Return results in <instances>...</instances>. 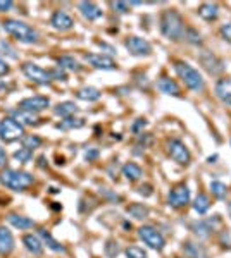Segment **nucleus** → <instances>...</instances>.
<instances>
[{"label":"nucleus","instance_id":"f257e3e1","mask_svg":"<svg viewBox=\"0 0 231 258\" xmlns=\"http://www.w3.org/2000/svg\"><path fill=\"white\" fill-rule=\"evenodd\" d=\"M2 28L5 30L9 35H12L17 42L26 43V45H35L38 43L40 35L35 28H31L30 24H26L24 21H17V19H5L2 23Z\"/></svg>","mask_w":231,"mask_h":258},{"label":"nucleus","instance_id":"f03ea898","mask_svg":"<svg viewBox=\"0 0 231 258\" xmlns=\"http://www.w3.org/2000/svg\"><path fill=\"white\" fill-rule=\"evenodd\" d=\"M35 183L33 174L24 172V170L3 169L0 170V184L12 191H26Z\"/></svg>","mask_w":231,"mask_h":258},{"label":"nucleus","instance_id":"7ed1b4c3","mask_svg":"<svg viewBox=\"0 0 231 258\" xmlns=\"http://www.w3.org/2000/svg\"><path fill=\"white\" fill-rule=\"evenodd\" d=\"M161 33L168 40L173 42H178L179 38H183V33H185V24L183 19L174 9L164 10L161 16Z\"/></svg>","mask_w":231,"mask_h":258},{"label":"nucleus","instance_id":"20e7f679","mask_svg":"<svg viewBox=\"0 0 231 258\" xmlns=\"http://www.w3.org/2000/svg\"><path fill=\"white\" fill-rule=\"evenodd\" d=\"M174 71L179 78L183 79L186 86H188L192 92H202L204 90V78L202 74L193 67V65L186 64V62H181V60H176L174 62Z\"/></svg>","mask_w":231,"mask_h":258},{"label":"nucleus","instance_id":"39448f33","mask_svg":"<svg viewBox=\"0 0 231 258\" xmlns=\"http://www.w3.org/2000/svg\"><path fill=\"white\" fill-rule=\"evenodd\" d=\"M24 136V126L14 121L12 117H3L0 121V140L3 143H12V141L23 140Z\"/></svg>","mask_w":231,"mask_h":258},{"label":"nucleus","instance_id":"423d86ee","mask_svg":"<svg viewBox=\"0 0 231 258\" xmlns=\"http://www.w3.org/2000/svg\"><path fill=\"white\" fill-rule=\"evenodd\" d=\"M138 238L142 239L149 248L157 250V252H162L166 246L164 236H162L154 226H142L140 227L138 229Z\"/></svg>","mask_w":231,"mask_h":258},{"label":"nucleus","instance_id":"0eeeda50","mask_svg":"<svg viewBox=\"0 0 231 258\" xmlns=\"http://www.w3.org/2000/svg\"><path fill=\"white\" fill-rule=\"evenodd\" d=\"M21 71H23V74L26 76L30 81L37 83V85L47 86V85H50V81H52L50 72L45 71V69H42L38 64H35V62H24L23 65H21Z\"/></svg>","mask_w":231,"mask_h":258},{"label":"nucleus","instance_id":"6e6552de","mask_svg":"<svg viewBox=\"0 0 231 258\" xmlns=\"http://www.w3.org/2000/svg\"><path fill=\"white\" fill-rule=\"evenodd\" d=\"M168 154L179 165H188L190 160H192V154L186 148V145L181 140H176V138L168 141Z\"/></svg>","mask_w":231,"mask_h":258},{"label":"nucleus","instance_id":"1a4fd4ad","mask_svg":"<svg viewBox=\"0 0 231 258\" xmlns=\"http://www.w3.org/2000/svg\"><path fill=\"white\" fill-rule=\"evenodd\" d=\"M124 47L131 55L136 57H147L152 53V45L145 38H140V36H129L124 42Z\"/></svg>","mask_w":231,"mask_h":258},{"label":"nucleus","instance_id":"9d476101","mask_svg":"<svg viewBox=\"0 0 231 258\" xmlns=\"http://www.w3.org/2000/svg\"><path fill=\"white\" fill-rule=\"evenodd\" d=\"M19 108H23V110L26 112H31V114H40V112H43L47 107H50V100L47 97H28L24 98V100L19 102V105H17Z\"/></svg>","mask_w":231,"mask_h":258},{"label":"nucleus","instance_id":"9b49d317","mask_svg":"<svg viewBox=\"0 0 231 258\" xmlns=\"http://www.w3.org/2000/svg\"><path fill=\"white\" fill-rule=\"evenodd\" d=\"M190 202V190L186 184H179V186L173 188L171 193L168 196V203L173 208H181V206L188 205Z\"/></svg>","mask_w":231,"mask_h":258},{"label":"nucleus","instance_id":"f8f14e48","mask_svg":"<svg viewBox=\"0 0 231 258\" xmlns=\"http://www.w3.org/2000/svg\"><path fill=\"white\" fill-rule=\"evenodd\" d=\"M85 60L95 69H102V71H116L117 69L114 60L107 55H102V53H86Z\"/></svg>","mask_w":231,"mask_h":258},{"label":"nucleus","instance_id":"ddd939ff","mask_svg":"<svg viewBox=\"0 0 231 258\" xmlns=\"http://www.w3.org/2000/svg\"><path fill=\"white\" fill-rule=\"evenodd\" d=\"M50 24H52V28L57 31H69L71 28L74 26V21L73 17L67 12H64V10H56V12L52 14V17H50Z\"/></svg>","mask_w":231,"mask_h":258},{"label":"nucleus","instance_id":"4468645a","mask_svg":"<svg viewBox=\"0 0 231 258\" xmlns=\"http://www.w3.org/2000/svg\"><path fill=\"white\" fill-rule=\"evenodd\" d=\"M198 59H200V64L207 69L209 74H219V72L225 71V64H223V60H219L218 57L212 55L211 52H202Z\"/></svg>","mask_w":231,"mask_h":258},{"label":"nucleus","instance_id":"2eb2a0df","mask_svg":"<svg viewBox=\"0 0 231 258\" xmlns=\"http://www.w3.org/2000/svg\"><path fill=\"white\" fill-rule=\"evenodd\" d=\"M216 97L226 105H231V78H223L216 83Z\"/></svg>","mask_w":231,"mask_h":258},{"label":"nucleus","instance_id":"dca6fc26","mask_svg":"<svg viewBox=\"0 0 231 258\" xmlns=\"http://www.w3.org/2000/svg\"><path fill=\"white\" fill-rule=\"evenodd\" d=\"M78 10L81 12V16L88 21H97L102 17V9L99 5H95L93 2H79Z\"/></svg>","mask_w":231,"mask_h":258},{"label":"nucleus","instance_id":"f3484780","mask_svg":"<svg viewBox=\"0 0 231 258\" xmlns=\"http://www.w3.org/2000/svg\"><path fill=\"white\" fill-rule=\"evenodd\" d=\"M14 246H16V243H14L12 232L5 226H0V255H9V253H12Z\"/></svg>","mask_w":231,"mask_h":258},{"label":"nucleus","instance_id":"a211bd4d","mask_svg":"<svg viewBox=\"0 0 231 258\" xmlns=\"http://www.w3.org/2000/svg\"><path fill=\"white\" fill-rule=\"evenodd\" d=\"M9 117H12L14 121H17L23 126H31L38 122L37 114H31V112H26L23 108H12V110H9Z\"/></svg>","mask_w":231,"mask_h":258},{"label":"nucleus","instance_id":"6ab92c4d","mask_svg":"<svg viewBox=\"0 0 231 258\" xmlns=\"http://www.w3.org/2000/svg\"><path fill=\"white\" fill-rule=\"evenodd\" d=\"M38 238L42 239L43 245H47V248L52 250V252H56V253H66V246L60 245V243L57 241V239L54 238V236L50 234L47 229H38Z\"/></svg>","mask_w":231,"mask_h":258},{"label":"nucleus","instance_id":"aec40b11","mask_svg":"<svg viewBox=\"0 0 231 258\" xmlns=\"http://www.w3.org/2000/svg\"><path fill=\"white\" fill-rule=\"evenodd\" d=\"M7 222L12 227L19 229V231H26V229L35 227V220H31L30 217L19 215V213H9V215H7Z\"/></svg>","mask_w":231,"mask_h":258},{"label":"nucleus","instance_id":"412c9836","mask_svg":"<svg viewBox=\"0 0 231 258\" xmlns=\"http://www.w3.org/2000/svg\"><path fill=\"white\" fill-rule=\"evenodd\" d=\"M157 88L161 90L164 95H169V97H179V95H181L178 83L173 81L171 78H166V76L157 81Z\"/></svg>","mask_w":231,"mask_h":258},{"label":"nucleus","instance_id":"4be33fe9","mask_svg":"<svg viewBox=\"0 0 231 258\" xmlns=\"http://www.w3.org/2000/svg\"><path fill=\"white\" fill-rule=\"evenodd\" d=\"M23 245H24V248H26L28 252L33 253V255H37V257L43 253V243H42V239H40L38 236H35V234L23 236Z\"/></svg>","mask_w":231,"mask_h":258},{"label":"nucleus","instance_id":"5701e85b","mask_svg":"<svg viewBox=\"0 0 231 258\" xmlns=\"http://www.w3.org/2000/svg\"><path fill=\"white\" fill-rule=\"evenodd\" d=\"M198 16L205 21H214L218 19L219 16V7L218 3H212V2H205L198 7Z\"/></svg>","mask_w":231,"mask_h":258},{"label":"nucleus","instance_id":"b1692460","mask_svg":"<svg viewBox=\"0 0 231 258\" xmlns=\"http://www.w3.org/2000/svg\"><path fill=\"white\" fill-rule=\"evenodd\" d=\"M126 213L136 220H143L149 217L150 210H149V206L143 205V203H131V205L126 206Z\"/></svg>","mask_w":231,"mask_h":258},{"label":"nucleus","instance_id":"393cba45","mask_svg":"<svg viewBox=\"0 0 231 258\" xmlns=\"http://www.w3.org/2000/svg\"><path fill=\"white\" fill-rule=\"evenodd\" d=\"M78 112V107L73 103V102H62V103H57L54 107V114L59 115V117L66 119V117H73Z\"/></svg>","mask_w":231,"mask_h":258},{"label":"nucleus","instance_id":"a878e982","mask_svg":"<svg viewBox=\"0 0 231 258\" xmlns=\"http://www.w3.org/2000/svg\"><path fill=\"white\" fill-rule=\"evenodd\" d=\"M121 172H122V176L126 177V179L129 181V183H133V181H138L140 177H142V167L140 165H136V163H133V162H128V163H124L122 165V169H121Z\"/></svg>","mask_w":231,"mask_h":258},{"label":"nucleus","instance_id":"bb28decb","mask_svg":"<svg viewBox=\"0 0 231 258\" xmlns=\"http://www.w3.org/2000/svg\"><path fill=\"white\" fill-rule=\"evenodd\" d=\"M57 65L62 67L64 71H71V72H79L83 69V65L74 59L73 55H62L57 59Z\"/></svg>","mask_w":231,"mask_h":258},{"label":"nucleus","instance_id":"cd10ccee","mask_svg":"<svg viewBox=\"0 0 231 258\" xmlns=\"http://www.w3.org/2000/svg\"><path fill=\"white\" fill-rule=\"evenodd\" d=\"M183 253H185L186 258H207L205 250L200 245H195L192 241L183 243Z\"/></svg>","mask_w":231,"mask_h":258},{"label":"nucleus","instance_id":"c85d7f7f","mask_svg":"<svg viewBox=\"0 0 231 258\" xmlns=\"http://www.w3.org/2000/svg\"><path fill=\"white\" fill-rule=\"evenodd\" d=\"M100 90L93 88V86H85V88H79L76 92V97L83 102H97L100 98Z\"/></svg>","mask_w":231,"mask_h":258},{"label":"nucleus","instance_id":"c756f323","mask_svg":"<svg viewBox=\"0 0 231 258\" xmlns=\"http://www.w3.org/2000/svg\"><path fill=\"white\" fill-rule=\"evenodd\" d=\"M209 208H211V200H209V196L204 193H198L193 202V210L198 215H204Z\"/></svg>","mask_w":231,"mask_h":258},{"label":"nucleus","instance_id":"7c9ffc66","mask_svg":"<svg viewBox=\"0 0 231 258\" xmlns=\"http://www.w3.org/2000/svg\"><path fill=\"white\" fill-rule=\"evenodd\" d=\"M85 126V121L83 119H78V117H66L62 119L60 122H57L56 128L57 129H62V131H69V129H79Z\"/></svg>","mask_w":231,"mask_h":258},{"label":"nucleus","instance_id":"2f4dec72","mask_svg":"<svg viewBox=\"0 0 231 258\" xmlns=\"http://www.w3.org/2000/svg\"><path fill=\"white\" fill-rule=\"evenodd\" d=\"M21 141H23V148H28V150H31V152H33L35 148H40L43 143L42 138L37 136V134H24Z\"/></svg>","mask_w":231,"mask_h":258},{"label":"nucleus","instance_id":"473e14b6","mask_svg":"<svg viewBox=\"0 0 231 258\" xmlns=\"http://www.w3.org/2000/svg\"><path fill=\"white\" fill-rule=\"evenodd\" d=\"M211 193L216 196L218 200H225L228 195V186L221 181H212L211 183Z\"/></svg>","mask_w":231,"mask_h":258},{"label":"nucleus","instance_id":"72a5a7b5","mask_svg":"<svg viewBox=\"0 0 231 258\" xmlns=\"http://www.w3.org/2000/svg\"><path fill=\"white\" fill-rule=\"evenodd\" d=\"M192 229H193V232L198 236V238H207V236L211 234V231H212L211 224H209V222H204V220H198V222H193V224H192Z\"/></svg>","mask_w":231,"mask_h":258},{"label":"nucleus","instance_id":"f704fd0d","mask_svg":"<svg viewBox=\"0 0 231 258\" xmlns=\"http://www.w3.org/2000/svg\"><path fill=\"white\" fill-rule=\"evenodd\" d=\"M0 53L5 57H9V59H17V50L14 49L12 45H10L9 42H5V40L0 38Z\"/></svg>","mask_w":231,"mask_h":258},{"label":"nucleus","instance_id":"c9c22d12","mask_svg":"<svg viewBox=\"0 0 231 258\" xmlns=\"http://www.w3.org/2000/svg\"><path fill=\"white\" fill-rule=\"evenodd\" d=\"M31 158H33V152L28 150V148H19V150L14 152V160H17L21 163L31 162Z\"/></svg>","mask_w":231,"mask_h":258},{"label":"nucleus","instance_id":"e433bc0d","mask_svg":"<svg viewBox=\"0 0 231 258\" xmlns=\"http://www.w3.org/2000/svg\"><path fill=\"white\" fill-rule=\"evenodd\" d=\"M104 250H106V255L109 258H116L119 255V252H121V248H119V243L114 241V239H109V241L106 243V246H104Z\"/></svg>","mask_w":231,"mask_h":258},{"label":"nucleus","instance_id":"4c0bfd02","mask_svg":"<svg viewBox=\"0 0 231 258\" xmlns=\"http://www.w3.org/2000/svg\"><path fill=\"white\" fill-rule=\"evenodd\" d=\"M126 253V258H147V253L143 248H140V246H128V248L124 250Z\"/></svg>","mask_w":231,"mask_h":258},{"label":"nucleus","instance_id":"58836bf2","mask_svg":"<svg viewBox=\"0 0 231 258\" xmlns=\"http://www.w3.org/2000/svg\"><path fill=\"white\" fill-rule=\"evenodd\" d=\"M183 38H185L188 43H193V45H198V43L202 42V40H200V35H198V33L195 31L193 28H186L185 33H183Z\"/></svg>","mask_w":231,"mask_h":258},{"label":"nucleus","instance_id":"ea45409f","mask_svg":"<svg viewBox=\"0 0 231 258\" xmlns=\"http://www.w3.org/2000/svg\"><path fill=\"white\" fill-rule=\"evenodd\" d=\"M50 78L52 79H57V81H66L67 79V74L66 71H64L62 67H59V65H56L54 69H50Z\"/></svg>","mask_w":231,"mask_h":258},{"label":"nucleus","instance_id":"a19ab883","mask_svg":"<svg viewBox=\"0 0 231 258\" xmlns=\"http://www.w3.org/2000/svg\"><path fill=\"white\" fill-rule=\"evenodd\" d=\"M147 124H149V122H147V119H143V117L136 119V121L133 122V126H131V133H133V134H140Z\"/></svg>","mask_w":231,"mask_h":258},{"label":"nucleus","instance_id":"79ce46f5","mask_svg":"<svg viewBox=\"0 0 231 258\" xmlns=\"http://www.w3.org/2000/svg\"><path fill=\"white\" fill-rule=\"evenodd\" d=\"M100 195H102L106 200H109V202H114V203H116V202H121V196L113 193V191H111L109 188H100Z\"/></svg>","mask_w":231,"mask_h":258},{"label":"nucleus","instance_id":"37998d69","mask_svg":"<svg viewBox=\"0 0 231 258\" xmlns=\"http://www.w3.org/2000/svg\"><path fill=\"white\" fill-rule=\"evenodd\" d=\"M219 33H221V36L226 40V42L231 45V23H226L221 26V30H219Z\"/></svg>","mask_w":231,"mask_h":258},{"label":"nucleus","instance_id":"c03bdc74","mask_svg":"<svg viewBox=\"0 0 231 258\" xmlns=\"http://www.w3.org/2000/svg\"><path fill=\"white\" fill-rule=\"evenodd\" d=\"M99 155H100V152L97 150V148H88V150L85 152V160L93 162L95 158H99Z\"/></svg>","mask_w":231,"mask_h":258},{"label":"nucleus","instance_id":"a18cd8bd","mask_svg":"<svg viewBox=\"0 0 231 258\" xmlns=\"http://www.w3.org/2000/svg\"><path fill=\"white\" fill-rule=\"evenodd\" d=\"M111 5H113L119 14H126L129 10V3H126V2H113Z\"/></svg>","mask_w":231,"mask_h":258},{"label":"nucleus","instance_id":"49530a36","mask_svg":"<svg viewBox=\"0 0 231 258\" xmlns=\"http://www.w3.org/2000/svg\"><path fill=\"white\" fill-rule=\"evenodd\" d=\"M14 7V2L10 0H0V12H7Z\"/></svg>","mask_w":231,"mask_h":258},{"label":"nucleus","instance_id":"de8ad7c7","mask_svg":"<svg viewBox=\"0 0 231 258\" xmlns=\"http://www.w3.org/2000/svg\"><path fill=\"white\" fill-rule=\"evenodd\" d=\"M138 193L143 196H150L152 195V186H150V184H143V186L138 188Z\"/></svg>","mask_w":231,"mask_h":258},{"label":"nucleus","instance_id":"09e8293b","mask_svg":"<svg viewBox=\"0 0 231 258\" xmlns=\"http://www.w3.org/2000/svg\"><path fill=\"white\" fill-rule=\"evenodd\" d=\"M10 71V67H9V64L5 62L3 59H0V76H3V74H7V72Z\"/></svg>","mask_w":231,"mask_h":258},{"label":"nucleus","instance_id":"8fccbe9b","mask_svg":"<svg viewBox=\"0 0 231 258\" xmlns=\"http://www.w3.org/2000/svg\"><path fill=\"white\" fill-rule=\"evenodd\" d=\"M5 162H7V154H5V150L0 147V167L5 165Z\"/></svg>","mask_w":231,"mask_h":258},{"label":"nucleus","instance_id":"3c124183","mask_svg":"<svg viewBox=\"0 0 231 258\" xmlns=\"http://www.w3.org/2000/svg\"><path fill=\"white\" fill-rule=\"evenodd\" d=\"M99 47H100V49H106V50H109V53H116L113 47H109V45H107V43H102V42H99Z\"/></svg>","mask_w":231,"mask_h":258},{"label":"nucleus","instance_id":"603ef678","mask_svg":"<svg viewBox=\"0 0 231 258\" xmlns=\"http://www.w3.org/2000/svg\"><path fill=\"white\" fill-rule=\"evenodd\" d=\"M38 165H40V167H45V165H47V163H45V157H40V158H38Z\"/></svg>","mask_w":231,"mask_h":258},{"label":"nucleus","instance_id":"864d4df0","mask_svg":"<svg viewBox=\"0 0 231 258\" xmlns=\"http://www.w3.org/2000/svg\"><path fill=\"white\" fill-rule=\"evenodd\" d=\"M214 160H218V155H214V157H209V158H207V162H209V163H212Z\"/></svg>","mask_w":231,"mask_h":258},{"label":"nucleus","instance_id":"5fc2aeb1","mask_svg":"<svg viewBox=\"0 0 231 258\" xmlns=\"http://www.w3.org/2000/svg\"><path fill=\"white\" fill-rule=\"evenodd\" d=\"M122 227H124V229H131V224H129V222H122Z\"/></svg>","mask_w":231,"mask_h":258},{"label":"nucleus","instance_id":"6e6d98bb","mask_svg":"<svg viewBox=\"0 0 231 258\" xmlns=\"http://www.w3.org/2000/svg\"><path fill=\"white\" fill-rule=\"evenodd\" d=\"M3 88H5V83H3L2 79H0V92H2Z\"/></svg>","mask_w":231,"mask_h":258},{"label":"nucleus","instance_id":"4d7b16f0","mask_svg":"<svg viewBox=\"0 0 231 258\" xmlns=\"http://www.w3.org/2000/svg\"><path fill=\"white\" fill-rule=\"evenodd\" d=\"M228 210H230V215H231V202L228 203Z\"/></svg>","mask_w":231,"mask_h":258}]
</instances>
